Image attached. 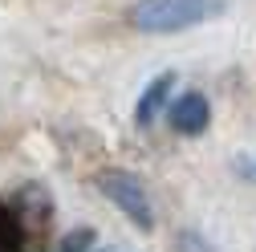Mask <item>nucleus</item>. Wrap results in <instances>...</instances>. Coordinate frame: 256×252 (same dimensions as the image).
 I'll return each mask as SVG.
<instances>
[{
    "label": "nucleus",
    "mask_w": 256,
    "mask_h": 252,
    "mask_svg": "<svg viewBox=\"0 0 256 252\" xmlns=\"http://www.w3.org/2000/svg\"><path fill=\"white\" fill-rule=\"evenodd\" d=\"M228 0H138L130 8V24L138 33H183V28H196L204 20H216Z\"/></svg>",
    "instance_id": "nucleus-1"
},
{
    "label": "nucleus",
    "mask_w": 256,
    "mask_h": 252,
    "mask_svg": "<svg viewBox=\"0 0 256 252\" xmlns=\"http://www.w3.org/2000/svg\"><path fill=\"white\" fill-rule=\"evenodd\" d=\"M94 183H98V192H102L126 220H130L138 232H150V228H154V208H150V200H146V192H142V183H138L130 171L106 167V171L94 175Z\"/></svg>",
    "instance_id": "nucleus-2"
},
{
    "label": "nucleus",
    "mask_w": 256,
    "mask_h": 252,
    "mask_svg": "<svg viewBox=\"0 0 256 252\" xmlns=\"http://www.w3.org/2000/svg\"><path fill=\"white\" fill-rule=\"evenodd\" d=\"M167 122H171V130H175V134L196 138V134L208 130V122H212V106H208V98H204L200 90H187V94H179V98L171 102Z\"/></svg>",
    "instance_id": "nucleus-3"
},
{
    "label": "nucleus",
    "mask_w": 256,
    "mask_h": 252,
    "mask_svg": "<svg viewBox=\"0 0 256 252\" xmlns=\"http://www.w3.org/2000/svg\"><path fill=\"white\" fill-rule=\"evenodd\" d=\"M171 86H175V74H158V78L142 90V98L134 102V122H138V126H150V122L163 114V110H171V106H167Z\"/></svg>",
    "instance_id": "nucleus-4"
},
{
    "label": "nucleus",
    "mask_w": 256,
    "mask_h": 252,
    "mask_svg": "<svg viewBox=\"0 0 256 252\" xmlns=\"http://www.w3.org/2000/svg\"><path fill=\"white\" fill-rule=\"evenodd\" d=\"M0 252H24V224L8 204H0Z\"/></svg>",
    "instance_id": "nucleus-5"
},
{
    "label": "nucleus",
    "mask_w": 256,
    "mask_h": 252,
    "mask_svg": "<svg viewBox=\"0 0 256 252\" xmlns=\"http://www.w3.org/2000/svg\"><path fill=\"white\" fill-rule=\"evenodd\" d=\"M171 252H220L208 236H200L196 228H179L175 240H171Z\"/></svg>",
    "instance_id": "nucleus-6"
},
{
    "label": "nucleus",
    "mask_w": 256,
    "mask_h": 252,
    "mask_svg": "<svg viewBox=\"0 0 256 252\" xmlns=\"http://www.w3.org/2000/svg\"><path fill=\"white\" fill-rule=\"evenodd\" d=\"M90 248H94V232L90 228H74L66 240L57 244V252H90Z\"/></svg>",
    "instance_id": "nucleus-7"
},
{
    "label": "nucleus",
    "mask_w": 256,
    "mask_h": 252,
    "mask_svg": "<svg viewBox=\"0 0 256 252\" xmlns=\"http://www.w3.org/2000/svg\"><path fill=\"white\" fill-rule=\"evenodd\" d=\"M232 171L244 179V183H256V150H240L232 159Z\"/></svg>",
    "instance_id": "nucleus-8"
},
{
    "label": "nucleus",
    "mask_w": 256,
    "mask_h": 252,
    "mask_svg": "<svg viewBox=\"0 0 256 252\" xmlns=\"http://www.w3.org/2000/svg\"><path fill=\"white\" fill-rule=\"evenodd\" d=\"M102 252H110V248H102Z\"/></svg>",
    "instance_id": "nucleus-9"
}]
</instances>
